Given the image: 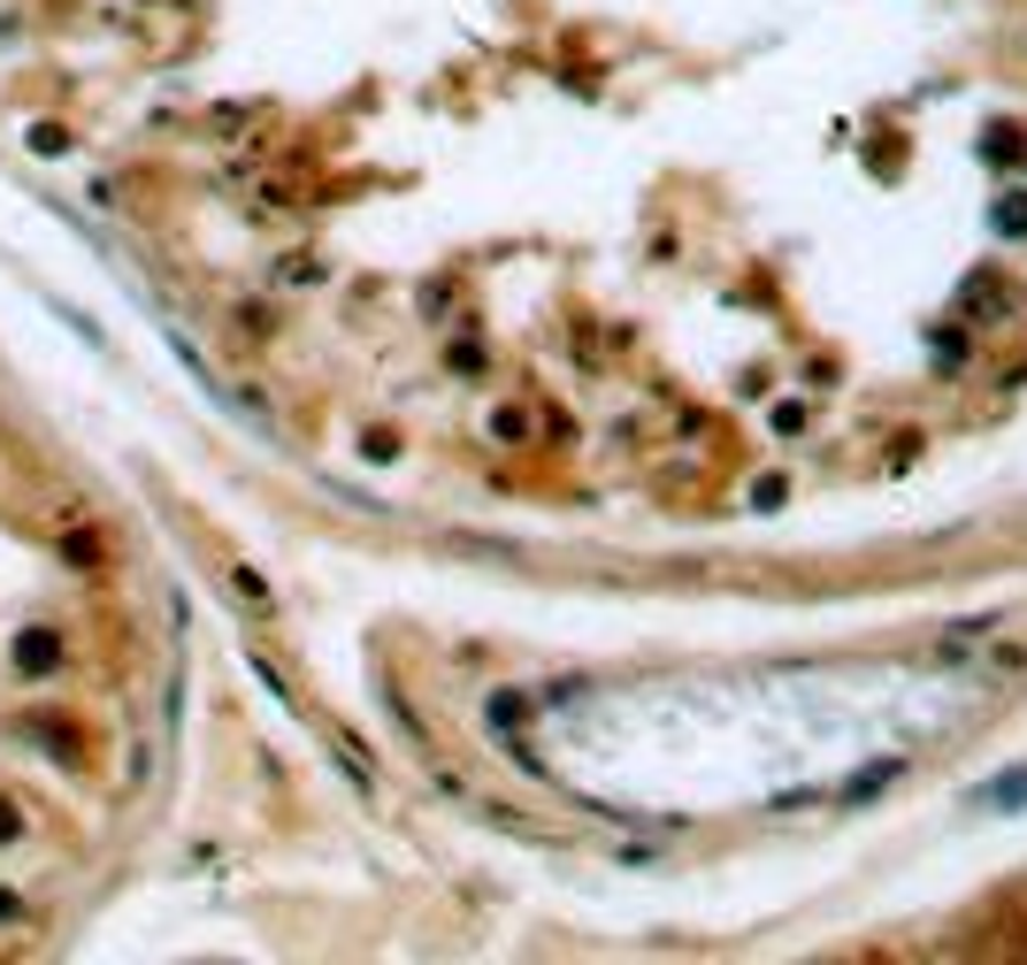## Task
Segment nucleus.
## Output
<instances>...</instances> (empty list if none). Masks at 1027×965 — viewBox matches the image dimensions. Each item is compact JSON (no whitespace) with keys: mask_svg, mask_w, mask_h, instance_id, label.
Masks as SVG:
<instances>
[{"mask_svg":"<svg viewBox=\"0 0 1027 965\" xmlns=\"http://www.w3.org/2000/svg\"><path fill=\"white\" fill-rule=\"evenodd\" d=\"M990 804H1027V774H1013V782H997V790H990Z\"/></svg>","mask_w":1027,"mask_h":965,"instance_id":"nucleus-3","label":"nucleus"},{"mask_svg":"<svg viewBox=\"0 0 1027 965\" xmlns=\"http://www.w3.org/2000/svg\"><path fill=\"white\" fill-rule=\"evenodd\" d=\"M752 506H759V513H775V506H782V476L759 482V490H752Z\"/></svg>","mask_w":1027,"mask_h":965,"instance_id":"nucleus-4","label":"nucleus"},{"mask_svg":"<svg viewBox=\"0 0 1027 965\" xmlns=\"http://www.w3.org/2000/svg\"><path fill=\"white\" fill-rule=\"evenodd\" d=\"M905 774V759H874V767H858L852 782H844V804H858V798H874L882 782H897Z\"/></svg>","mask_w":1027,"mask_h":965,"instance_id":"nucleus-1","label":"nucleus"},{"mask_svg":"<svg viewBox=\"0 0 1027 965\" xmlns=\"http://www.w3.org/2000/svg\"><path fill=\"white\" fill-rule=\"evenodd\" d=\"M990 223H997V238H1027V192H1005Z\"/></svg>","mask_w":1027,"mask_h":965,"instance_id":"nucleus-2","label":"nucleus"}]
</instances>
